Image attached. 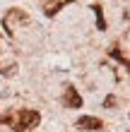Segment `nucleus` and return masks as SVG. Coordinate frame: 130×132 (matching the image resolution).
Here are the masks:
<instances>
[{"mask_svg":"<svg viewBox=\"0 0 130 132\" xmlns=\"http://www.w3.org/2000/svg\"><path fill=\"white\" fill-rule=\"evenodd\" d=\"M70 3H75V0H48V3L43 5V12H46V17H53L56 12H60V7H65Z\"/></svg>","mask_w":130,"mask_h":132,"instance_id":"20e7f679","label":"nucleus"},{"mask_svg":"<svg viewBox=\"0 0 130 132\" xmlns=\"http://www.w3.org/2000/svg\"><path fill=\"white\" fill-rule=\"evenodd\" d=\"M63 106H65V108H82V96L75 91V87H65Z\"/></svg>","mask_w":130,"mask_h":132,"instance_id":"f03ea898","label":"nucleus"},{"mask_svg":"<svg viewBox=\"0 0 130 132\" xmlns=\"http://www.w3.org/2000/svg\"><path fill=\"white\" fill-rule=\"evenodd\" d=\"M39 122H41L39 111H22V113L17 115V120L12 122V127L17 130V132H32Z\"/></svg>","mask_w":130,"mask_h":132,"instance_id":"f257e3e1","label":"nucleus"},{"mask_svg":"<svg viewBox=\"0 0 130 132\" xmlns=\"http://www.w3.org/2000/svg\"><path fill=\"white\" fill-rule=\"evenodd\" d=\"M109 53H111V58H113V60L123 63V65H125V67L130 70V60H128V58L123 55V53H120V48H118V46H111V51H109Z\"/></svg>","mask_w":130,"mask_h":132,"instance_id":"39448f33","label":"nucleus"},{"mask_svg":"<svg viewBox=\"0 0 130 132\" xmlns=\"http://www.w3.org/2000/svg\"><path fill=\"white\" fill-rule=\"evenodd\" d=\"M91 10H94V17H96V29H99V31H104V29H106V19H104L101 5H94Z\"/></svg>","mask_w":130,"mask_h":132,"instance_id":"423d86ee","label":"nucleus"},{"mask_svg":"<svg viewBox=\"0 0 130 132\" xmlns=\"http://www.w3.org/2000/svg\"><path fill=\"white\" fill-rule=\"evenodd\" d=\"M14 72H17V65H14V63H3V65H0V75L10 77V75H14Z\"/></svg>","mask_w":130,"mask_h":132,"instance_id":"0eeeda50","label":"nucleus"},{"mask_svg":"<svg viewBox=\"0 0 130 132\" xmlns=\"http://www.w3.org/2000/svg\"><path fill=\"white\" fill-rule=\"evenodd\" d=\"M75 125H77L80 130H101L104 122H101V118H94V115H82Z\"/></svg>","mask_w":130,"mask_h":132,"instance_id":"7ed1b4c3","label":"nucleus"},{"mask_svg":"<svg viewBox=\"0 0 130 132\" xmlns=\"http://www.w3.org/2000/svg\"><path fill=\"white\" fill-rule=\"evenodd\" d=\"M12 118H14V113H12V111H7V113L0 115V122H12Z\"/></svg>","mask_w":130,"mask_h":132,"instance_id":"6e6552de","label":"nucleus"},{"mask_svg":"<svg viewBox=\"0 0 130 132\" xmlns=\"http://www.w3.org/2000/svg\"><path fill=\"white\" fill-rule=\"evenodd\" d=\"M116 106V96H106V101H104V108H113Z\"/></svg>","mask_w":130,"mask_h":132,"instance_id":"1a4fd4ad","label":"nucleus"}]
</instances>
